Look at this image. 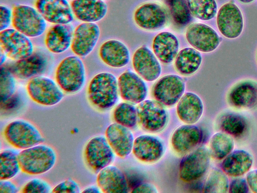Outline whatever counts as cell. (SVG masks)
Here are the masks:
<instances>
[{"mask_svg": "<svg viewBox=\"0 0 257 193\" xmlns=\"http://www.w3.org/2000/svg\"><path fill=\"white\" fill-rule=\"evenodd\" d=\"M1 65H2L3 63L5 62L6 55L5 54V53L1 49Z\"/></svg>", "mask_w": 257, "mask_h": 193, "instance_id": "c3c4849f", "label": "cell"}, {"mask_svg": "<svg viewBox=\"0 0 257 193\" xmlns=\"http://www.w3.org/2000/svg\"><path fill=\"white\" fill-rule=\"evenodd\" d=\"M165 106L154 100H145L138 104V122L145 130L157 133L167 124L168 116Z\"/></svg>", "mask_w": 257, "mask_h": 193, "instance_id": "30bf717a", "label": "cell"}, {"mask_svg": "<svg viewBox=\"0 0 257 193\" xmlns=\"http://www.w3.org/2000/svg\"><path fill=\"white\" fill-rule=\"evenodd\" d=\"M100 35V28L95 23L82 22L74 30L71 51L80 57L87 56L94 49Z\"/></svg>", "mask_w": 257, "mask_h": 193, "instance_id": "9a60e30c", "label": "cell"}, {"mask_svg": "<svg viewBox=\"0 0 257 193\" xmlns=\"http://www.w3.org/2000/svg\"><path fill=\"white\" fill-rule=\"evenodd\" d=\"M81 192L79 184L74 180L69 178L56 185L51 192L79 193Z\"/></svg>", "mask_w": 257, "mask_h": 193, "instance_id": "60d3db41", "label": "cell"}, {"mask_svg": "<svg viewBox=\"0 0 257 193\" xmlns=\"http://www.w3.org/2000/svg\"><path fill=\"white\" fill-rule=\"evenodd\" d=\"M246 179L238 177L229 183L228 192L230 193H246L249 191Z\"/></svg>", "mask_w": 257, "mask_h": 193, "instance_id": "b9f144b4", "label": "cell"}, {"mask_svg": "<svg viewBox=\"0 0 257 193\" xmlns=\"http://www.w3.org/2000/svg\"><path fill=\"white\" fill-rule=\"evenodd\" d=\"M185 82L180 76L171 74L163 76L154 84L152 94L155 100L166 107L176 105L185 90Z\"/></svg>", "mask_w": 257, "mask_h": 193, "instance_id": "ba28073f", "label": "cell"}, {"mask_svg": "<svg viewBox=\"0 0 257 193\" xmlns=\"http://www.w3.org/2000/svg\"><path fill=\"white\" fill-rule=\"evenodd\" d=\"M87 94L89 101L95 108L108 110L116 104L118 98L117 79L110 72L98 73L89 81Z\"/></svg>", "mask_w": 257, "mask_h": 193, "instance_id": "6da1fadb", "label": "cell"}, {"mask_svg": "<svg viewBox=\"0 0 257 193\" xmlns=\"http://www.w3.org/2000/svg\"><path fill=\"white\" fill-rule=\"evenodd\" d=\"M176 105L177 115L183 123L194 124L201 118L203 104L197 94L192 92L184 93Z\"/></svg>", "mask_w": 257, "mask_h": 193, "instance_id": "f1b7e54d", "label": "cell"}, {"mask_svg": "<svg viewBox=\"0 0 257 193\" xmlns=\"http://www.w3.org/2000/svg\"><path fill=\"white\" fill-rule=\"evenodd\" d=\"M227 101L238 109H251L257 107V82L245 80L235 84L229 91Z\"/></svg>", "mask_w": 257, "mask_h": 193, "instance_id": "ffe728a7", "label": "cell"}, {"mask_svg": "<svg viewBox=\"0 0 257 193\" xmlns=\"http://www.w3.org/2000/svg\"><path fill=\"white\" fill-rule=\"evenodd\" d=\"M114 153L105 137L99 135L91 138L87 142L84 150V158L88 167L97 173L110 164Z\"/></svg>", "mask_w": 257, "mask_h": 193, "instance_id": "8fae6325", "label": "cell"}, {"mask_svg": "<svg viewBox=\"0 0 257 193\" xmlns=\"http://www.w3.org/2000/svg\"><path fill=\"white\" fill-rule=\"evenodd\" d=\"M74 30L69 24H56L47 32L44 43L51 53L60 54L66 51L71 46Z\"/></svg>", "mask_w": 257, "mask_h": 193, "instance_id": "4316f807", "label": "cell"}, {"mask_svg": "<svg viewBox=\"0 0 257 193\" xmlns=\"http://www.w3.org/2000/svg\"><path fill=\"white\" fill-rule=\"evenodd\" d=\"M201 129L194 124H186L177 128L173 133L171 143L173 150L178 154L189 153L202 141Z\"/></svg>", "mask_w": 257, "mask_h": 193, "instance_id": "44dd1931", "label": "cell"}, {"mask_svg": "<svg viewBox=\"0 0 257 193\" xmlns=\"http://www.w3.org/2000/svg\"><path fill=\"white\" fill-rule=\"evenodd\" d=\"M15 77L8 67L1 66L0 74L1 106L2 108L12 103L16 88Z\"/></svg>", "mask_w": 257, "mask_h": 193, "instance_id": "8d00e7d4", "label": "cell"}, {"mask_svg": "<svg viewBox=\"0 0 257 193\" xmlns=\"http://www.w3.org/2000/svg\"><path fill=\"white\" fill-rule=\"evenodd\" d=\"M246 180L250 190L257 193V169L249 170L246 173Z\"/></svg>", "mask_w": 257, "mask_h": 193, "instance_id": "ee69618b", "label": "cell"}, {"mask_svg": "<svg viewBox=\"0 0 257 193\" xmlns=\"http://www.w3.org/2000/svg\"><path fill=\"white\" fill-rule=\"evenodd\" d=\"M19 191V188L17 185L8 180H1L0 192L4 193H16Z\"/></svg>", "mask_w": 257, "mask_h": 193, "instance_id": "bcb514c9", "label": "cell"}, {"mask_svg": "<svg viewBox=\"0 0 257 193\" xmlns=\"http://www.w3.org/2000/svg\"><path fill=\"white\" fill-rule=\"evenodd\" d=\"M12 12L13 27L28 37H39L45 31L46 21L36 8L18 5L13 7Z\"/></svg>", "mask_w": 257, "mask_h": 193, "instance_id": "5b68a950", "label": "cell"}, {"mask_svg": "<svg viewBox=\"0 0 257 193\" xmlns=\"http://www.w3.org/2000/svg\"><path fill=\"white\" fill-rule=\"evenodd\" d=\"M202 62L199 51L193 47H185L178 53L174 60V67L180 74L189 76L198 71Z\"/></svg>", "mask_w": 257, "mask_h": 193, "instance_id": "4dcf8cb0", "label": "cell"}, {"mask_svg": "<svg viewBox=\"0 0 257 193\" xmlns=\"http://www.w3.org/2000/svg\"><path fill=\"white\" fill-rule=\"evenodd\" d=\"M234 142L233 138L223 132L213 134L209 141V151L215 159L221 160L233 150Z\"/></svg>", "mask_w": 257, "mask_h": 193, "instance_id": "1f68e13d", "label": "cell"}, {"mask_svg": "<svg viewBox=\"0 0 257 193\" xmlns=\"http://www.w3.org/2000/svg\"><path fill=\"white\" fill-rule=\"evenodd\" d=\"M192 16L199 20L209 21L215 17L217 13L215 0H186Z\"/></svg>", "mask_w": 257, "mask_h": 193, "instance_id": "d590c367", "label": "cell"}, {"mask_svg": "<svg viewBox=\"0 0 257 193\" xmlns=\"http://www.w3.org/2000/svg\"><path fill=\"white\" fill-rule=\"evenodd\" d=\"M70 6L74 16L82 22H97L107 12V6L103 0H72Z\"/></svg>", "mask_w": 257, "mask_h": 193, "instance_id": "484cf974", "label": "cell"}, {"mask_svg": "<svg viewBox=\"0 0 257 193\" xmlns=\"http://www.w3.org/2000/svg\"><path fill=\"white\" fill-rule=\"evenodd\" d=\"M52 188L46 181L40 178H33L23 186L21 192L23 193H48Z\"/></svg>", "mask_w": 257, "mask_h": 193, "instance_id": "ab89813d", "label": "cell"}, {"mask_svg": "<svg viewBox=\"0 0 257 193\" xmlns=\"http://www.w3.org/2000/svg\"><path fill=\"white\" fill-rule=\"evenodd\" d=\"M35 8L47 22L69 24L74 19L70 4L67 0H36Z\"/></svg>", "mask_w": 257, "mask_h": 193, "instance_id": "ac0fdd59", "label": "cell"}, {"mask_svg": "<svg viewBox=\"0 0 257 193\" xmlns=\"http://www.w3.org/2000/svg\"><path fill=\"white\" fill-rule=\"evenodd\" d=\"M112 116L115 123L130 129L136 126L138 122L137 107L128 102L119 104L114 109Z\"/></svg>", "mask_w": 257, "mask_h": 193, "instance_id": "74e56055", "label": "cell"}, {"mask_svg": "<svg viewBox=\"0 0 257 193\" xmlns=\"http://www.w3.org/2000/svg\"><path fill=\"white\" fill-rule=\"evenodd\" d=\"M96 183L104 193H126L128 185L126 177L117 167L108 165L97 172Z\"/></svg>", "mask_w": 257, "mask_h": 193, "instance_id": "d4e9b609", "label": "cell"}, {"mask_svg": "<svg viewBox=\"0 0 257 193\" xmlns=\"http://www.w3.org/2000/svg\"><path fill=\"white\" fill-rule=\"evenodd\" d=\"M13 12L8 7L0 6V31L8 29L12 22Z\"/></svg>", "mask_w": 257, "mask_h": 193, "instance_id": "7bdbcfd3", "label": "cell"}, {"mask_svg": "<svg viewBox=\"0 0 257 193\" xmlns=\"http://www.w3.org/2000/svg\"><path fill=\"white\" fill-rule=\"evenodd\" d=\"M210 156L209 150L205 147H199L189 152L180 163V179L184 182H191L202 178L209 168Z\"/></svg>", "mask_w": 257, "mask_h": 193, "instance_id": "52a82bcc", "label": "cell"}, {"mask_svg": "<svg viewBox=\"0 0 257 193\" xmlns=\"http://www.w3.org/2000/svg\"><path fill=\"white\" fill-rule=\"evenodd\" d=\"M3 133L7 142L18 149H25L44 141L37 127L23 119H17L9 123L5 127Z\"/></svg>", "mask_w": 257, "mask_h": 193, "instance_id": "277c9868", "label": "cell"}, {"mask_svg": "<svg viewBox=\"0 0 257 193\" xmlns=\"http://www.w3.org/2000/svg\"><path fill=\"white\" fill-rule=\"evenodd\" d=\"M105 137L118 157L125 158L132 152L135 139L130 128L115 122L112 123L106 129Z\"/></svg>", "mask_w": 257, "mask_h": 193, "instance_id": "d6986e66", "label": "cell"}, {"mask_svg": "<svg viewBox=\"0 0 257 193\" xmlns=\"http://www.w3.org/2000/svg\"><path fill=\"white\" fill-rule=\"evenodd\" d=\"M132 152L140 161L154 163L162 157L164 148L162 141L157 137L142 135L135 139Z\"/></svg>", "mask_w": 257, "mask_h": 193, "instance_id": "cb8c5ba5", "label": "cell"}, {"mask_svg": "<svg viewBox=\"0 0 257 193\" xmlns=\"http://www.w3.org/2000/svg\"><path fill=\"white\" fill-rule=\"evenodd\" d=\"M18 155L17 151L11 149H5L1 151V180L11 179L21 170Z\"/></svg>", "mask_w": 257, "mask_h": 193, "instance_id": "d6a6232c", "label": "cell"}, {"mask_svg": "<svg viewBox=\"0 0 257 193\" xmlns=\"http://www.w3.org/2000/svg\"><path fill=\"white\" fill-rule=\"evenodd\" d=\"M98 55L105 65L114 68L126 66L131 57L127 47L116 39H109L104 42L99 48Z\"/></svg>", "mask_w": 257, "mask_h": 193, "instance_id": "603a6c76", "label": "cell"}, {"mask_svg": "<svg viewBox=\"0 0 257 193\" xmlns=\"http://www.w3.org/2000/svg\"><path fill=\"white\" fill-rule=\"evenodd\" d=\"M253 163V157L248 152L237 149L232 151L223 159L222 170L228 176L238 177L246 174Z\"/></svg>", "mask_w": 257, "mask_h": 193, "instance_id": "f546056e", "label": "cell"}, {"mask_svg": "<svg viewBox=\"0 0 257 193\" xmlns=\"http://www.w3.org/2000/svg\"><path fill=\"white\" fill-rule=\"evenodd\" d=\"M26 90L33 102L44 106L57 105L64 97L63 91L56 81L41 75L30 79L27 84Z\"/></svg>", "mask_w": 257, "mask_h": 193, "instance_id": "8992f818", "label": "cell"}, {"mask_svg": "<svg viewBox=\"0 0 257 193\" xmlns=\"http://www.w3.org/2000/svg\"><path fill=\"white\" fill-rule=\"evenodd\" d=\"M104 1V0H103Z\"/></svg>", "mask_w": 257, "mask_h": 193, "instance_id": "f907efd6", "label": "cell"}, {"mask_svg": "<svg viewBox=\"0 0 257 193\" xmlns=\"http://www.w3.org/2000/svg\"><path fill=\"white\" fill-rule=\"evenodd\" d=\"M132 192H142V193H156L158 192L157 188L153 184L147 183H141L135 186Z\"/></svg>", "mask_w": 257, "mask_h": 193, "instance_id": "f6af8a7d", "label": "cell"}, {"mask_svg": "<svg viewBox=\"0 0 257 193\" xmlns=\"http://www.w3.org/2000/svg\"><path fill=\"white\" fill-rule=\"evenodd\" d=\"M152 49L154 53L162 63L169 64L175 59L179 49L177 37L170 32H162L153 39Z\"/></svg>", "mask_w": 257, "mask_h": 193, "instance_id": "83f0119b", "label": "cell"}, {"mask_svg": "<svg viewBox=\"0 0 257 193\" xmlns=\"http://www.w3.org/2000/svg\"><path fill=\"white\" fill-rule=\"evenodd\" d=\"M132 61L136 73L145 81H154L161 74L160 61L153 51L146 46H142L135 51Z\"/></svg>", "mask_w": 257, "mask_h": 193, "instance_id": "e0dca14e", "label": "cell"}, {"mask_svg": "<svg viewBox=\"0 0 257 193\" xmlns=\"http://www.w3.org/2000/svg\"><path fill=\"white\" fill-rule=\"evenodd\" d=\"M185 38L192 47L203 53L214 51L222 41L215 30L201 23L189 25L185 32Z\"/></svg>", "mask_w": 257, "mask_h": 193, "instance_id": "5bb4252c", "label": "cell"}, {"mask_svg": "<svg viewBox=\"0 0 257 193\" xmlns=\"http://www.w3.org/2000/svg\"><path fill=\"white\" fill-rule=\"evenodd\" d=\"M134 20L140 29L148 31L162 29L167 24L169 14L166 8L155 2L140 5L134 13Z\"/></svg>", "mask_w": 257, "mask_h": 193, "instance_id": "9c48e42d", "label": "cell"}, {"mask_svg": "<svg viewBox=\"0 0 257 193\" xmlns=\"http://www.w3.org/2000/svg\"><path fill=\"white\" fill-rule=\"evenodd\" d=\"M55 81L66 93L73 94L80 91L85 81V69L80 57L68 56L62 59L56 67Z\"/></svg>", "mask_w": 257, "mask_h": 193, "instance_id": "3957f363", "label": "cell"}, {"mask_svg": "<svg viewBox=\"0 0 257 193\" xmlns=\"http://www.w3.org/2000/svg\"><path fill=\"white\" fill-rule=\"evenodd\" d=\"M240 3L244 4H248L253 2L254 0H238Z\"/></svg>", "mask_w": 257, "mask_h": 193, "instance_id": "681fc988", "label": "cell"}, {"mask_svg": "<svg viewBox=\"0 0 257 193\" xmlns=\"http://www.w3.org/2000/svg\"><path fill=\"white\" fill-rule=\"evenodd\" d=\"M18 156L21 170L31 175L47 172L53 168L57 161L54 149L43 143L22 150Z\"/></svg>", "mask_w": 257, "mask_h": 193, "instance_id": "7a4b0ae2", "label": "cell"}, {"mask_svg": "<svg viewBox=\"0 0 257 193\" xmlns=\"http://www.w3.org/2000/svg\"><path fill=\"white\" fill-rule=\"evenodd\" d=\"M169 15L174 24L179 27H185L192 20L186 0H164Z\"/></svg>", "mask_w": 257, "mask_h": 193, "instance_id": "836d02e7", "label": "cell"}, {"mask_svg": "<svg viewBox=\"0 0 257 193\" xmlns=\"http://www.w3.org/2000/svg\"><path fill=\"white\" fill-rule=\"evenodd\" d=\"M0 46L7 57L16 61L26 58L33 53V45L29 37L14 28L1 31Z\"/></svg>", "mask_w": 257, "mask_h": 193, "instance_id": "7c38bea8", "label": "cell"}, {"mask_svg": "<svg viewBox=\"0 0 257 193\" xmlns=\"http://www.w3.org/2000/svg\"><path fill=\"white\" fill-rule=\"evenodd\" d=\"M119 94L122 100L133 104L145 100L148 88L144 80L137 73L126 70L117 79Z\"/></svg>", "mask_w": 257, "mask_h": 193, "instance_id": "2e32d148", "label": "cell"}, {"mask_svg": "<svg viewBox=\"0 0 257 193\" xmlns=\"http://www.w3.org/2000/svg\"><path fill=\"white\" fill-rule=\"evenodd\" d=\"M219 127L222 132L234 137L241 136L247 128L245 118L235 113L224 114L219 121Z\"/></svg>", "mask_w": 257, "mask_h": 193, "instance_id": "e575fe53", "label": "cell"}, {"mask_svg": "<svg viewBox=\"0 0 257 193\" xmlns=\"http://www.w3.org/2000/svg\"><path fill=\"white\" fill-rule=\"evenodd\" d=\"M47 66L48 60L44 54L33 52L26 58L16 61L8 68L15 78L30 79L43 74Z\"/></svg>", "mask_w": 257, "mask_h": 193, "instance_id": "7402d4cb", "label": "cell"}, {"mask_svg": "<svg viewBox=\"0 0 257 193\" xmlns=\"http://www.w3.org/2000/svg\"><path fill=\"white\" fill-rule=\"evenodd\" d=\"M229 180L227 175L217 168L212 169L205 182L204 192L225 193L228 192Z\"/></svg>", "mask_w": 257, "mask_h": 193, "instance_id": "f35d334b", "label": "cell"}, {"mask_svg": "<svg viewBox=\"0 0 257 193\" xmlns=\"http://www.w3.org/2000/svg\"><path fill=\"white\" fill-rule=\"evenodd\" d=\"M82 192H94V193H99L101 192V190L97 185V186L92 185L88 186L83 189L81 191Z\"/></svg>", "mask_w": 257, "mask_h": 193, "instance_id": "7dc6e473", "label": "cell"}, {"mask_svg": "<svg viewBox=\"0 0 257 193\" xmlns=\"http://www.w3.org/2000/svg\"><path fill=\"white\" fill-rule=\"evenodd\" d=\"M216 16L217 28L224 37L233 39L243 31L244 21L239 7L232 1L225 3L218 10Z\"/></svg>", "mask_w": 257, "mask_h": 193, "instance_id": "4fadbf2b", "label": "cell"}]
</instances>
